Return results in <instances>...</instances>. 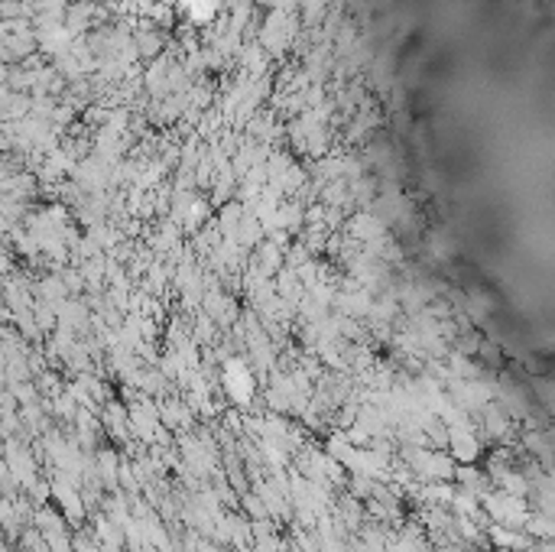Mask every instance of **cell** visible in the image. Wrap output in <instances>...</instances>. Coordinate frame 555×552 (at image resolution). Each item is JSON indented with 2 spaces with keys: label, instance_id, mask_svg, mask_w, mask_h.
Segmentation results:
<instances>
[{
  "label": "cell",
  "instance_id": "cell-1",
  "mask_svg": "<svg viewBox=\"0 0 555 552\" xmlns=\"http://www.w3.org/2000/svg\"><path fill=\"white\" fill-rule=\"evenodd\" d=\"M185 10H189V16H192L195 24H205V20L215 16L218 0H185Z\"/></svg>",
  "mask_w": 555,
  "mask_h": 552
}]
</instances>
